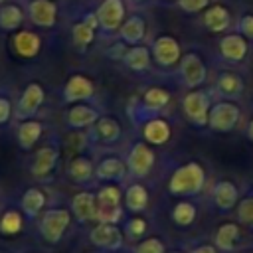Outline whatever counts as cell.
<instances>
[{
	"label": "cell",
	"instance_id": "cell-17",
	"mask_svg": "<svg viewBox=\"0 0 253 253\" xmlns=\"http://www.w3.org/2000/svg\"><path fill=\"white\" fill-rule=\"evenodd\" d=\"M128 168L126 162L121 160L119 156H105L97 166H95V178L103 182H121L125 180Z\"/></svg>",
	"mask_w": 253,
	"mask_h": 253
},
{
	"label": "cell",
	"instance_id": "cell-24",
	"mask_svg": "<svg viewBox=\"0 0 253 253\" xmlns=\"http://www.w3.org/2000/svg\"><path fill=\"white\" fill-rule=\"evenodd\" d=\"M142 136L150 144H164L170 138V125L164 119H148L142 126Z\"/></svg>",
	"mask_w": 253,
	"mask_h": 253
},
{
	"label": "cell",
	"instance_id": "cell-46",
	"mask_svg": "<svg viewBox=\"0 0 253 253\" xmlns=\"http://www.w3.org/2000/svg\"><path fill=\"white\" fill-rule=\"evenodd\" d=\"M2 4H6V0H0V6H2Z\"/></svg>",
	"mask_w": 253,
	"mask_h": 253
},
{
	"label": "cell",
	"instance_id": "cell-27",
	"mask_svg": "<svg viewBox=\"0 0 253 253\" xmlns=\"http://www.w3.org/2000/svg\"><path fill=\"white\" fill-rule=\"evenodd\" d=\"M22 227H24V211L22 210L10 208L0 215V233L2 235H6V237L18 235L22 231Z\"/></svg>",
	"mask_w": 253,
	"mask_h": 253
},
{
	"label": "cell",
	"instance_id": "cell-18",
	"mask_svg": "<svg viewBox=\"0 0 253 253\" xmlns=\"http://www.w3.org/2000/svg\"><path fill=\"white\" fill-rule=\"evenodd\" d=\"M45 208V192L40 186H30L20 198V210L26 217H38Z\"/></svg>",
	"mask_w": 253,
	"mask_h": 253
},
{
	"label": "cell",
	"instance_id": "cell-22",
	"mask_svg": "<svg viewBox=\"0 0 253 253\" xmlns=\"http://www.w3.org/2000/svg\"><path fill=\"white\" fill-rule=\"evenodd\" d=\"M150 57H152V53H150V49L146 47V45H130L126 51H125V55H123V63L130 69V71H136V73H140V71H146L148 67H150Z\"/></svg>",
	"mask_w": 253,
	"mask_h": 253
},
{
	"label": "cell",
	"instance_id": "cell-4",
	"mask_svg": "<svg viewBox=\"0 0 253 253\" xmlns=\"http://www.w3.org/2000/svg\"><path fill=\"white\" fill-rule=\"evenodd\" d=\"M43 101H45V89L40 83H36V81L28 83L26 89L18 97V103L14 107V117L18 121L32 119L40 111V107L43 105Z\"/></svg>",
	"mask_w": 253,
	"mask_h": 253
},
{
	"label": "cell",
	"instance_id": "cell-7",
	"mask_svg": "<svg viewBox=\"0 0 253 253\" xmlns=\"http://www.w3.org/2000/svg\"><path fill=\"white\" fill-rule=\"evenodd\" d=\"M95 95V85L93 81L83 75V73H75L67 79L65 87H63V93H61V99L63 103H83V101H91Z\"/></svg>",
	"mask_w": 253,
	"mask_h": 253
},
{
	"label": "cell",
	"instance_id": "cell-42",
	"mask_svg": "<svg viewBox=\"0 0 253 253\" xmlns=\"http://www.w3.org/2000/svg\"><path fill=\"white\" fill-rule=\"evenodd\" d=\"M243 32H245L249 38H253V16H247V18L243 20Z\"/></svg>",
	"mask_w": 253,
	"mask_h": 253
},
{
	"label": "cell",
	"instance_id": "cell-11",
	"mask_svg": "<svg viewBox=\"0 0 253 253\" xmlns=\"http://www.w3.org/2000/svg\"><path fill=\"white\" fill-rule=\"evenodd\" d=\"M123 134V128H121V123L115 119V117H99V121L91 126V140L99 142V144H115Z\"/></svg>",
	"mask_w": 253,
	"mask_h": 253
},
{
	"label": "cell",
	"instance_id": "cell-29",
	"mask_svg": "<svg viewBox=\"0 0 253 253\" xmlns=\"http://www.w3.org/2000/svg\"><path fill=\"white\" fill-rule=\"evenodd\" d=\"M71 40H73V45H75L77 49H85V47H89V45L93 43V40H95V28L89 26L85 20H81V22H77V24L71 28Z\"/></svg>",
	"mask_w": 253,
	"mask_h": 253
},
{
	"label": "cell",
	"instance_id": "cell-30",
	"mask_svg": "<svg viewBox=\"0 0 253 253\" xmlns=\"http://www.w3.org/2000/svg\"><path fill=\"white\" fill-rule=\"evenodd\" d=\"M204 22L211 32H221L223 28H227L229 24V14L225 8L221 6H211L206 14H204Z\"/></svg>",
	"mask_w": 253,
	"mask_h": 253
},
{
	"label": "cell",
	"instance_id": "cell-6",
	"mask_svg": "<svg viewBox=\"0 0 253 253\" xmlns=\"http://www.w3.org/2000/svg\"><path fill=\"white\" fill-rule=\"evenodd\" d=\"M95 14L99 18V30L115 34L125 22V0H101Z\"/></svg>",
	"mask_w": 253,
	"mask_h": 253
},
{
	"label": "cell",
	"instance_id": "cell-3",
	"mask_svg": "<svg viewBox=\"0 0 253 253\" xmlns=\"http://www.w3.org/2000/svg\"><path fill=\"white\" fill-rule=\"evenodd\" d=\"M89 241H91L93 247H97L101 251L117 253L125 245V233L121 231V227L117 223H101V221H97V225L89 231Z\"/></svg>",
	"mask_w": 253,
	"mask_h": 253
},
{
	"label": "cell",
	"instance_id": "cell-44",
	"mask_svg": "<svg viewBox=\"0 0 253 253\" xmlns=\"http://www.w3.org/2000/svg\"><path fill=\"white\" fill-rule=\"evenodd\" d=\"M249 134H251V138H253V123L249 125Z\"/></svg>",
	"mask_w": 253,
	"mask_h": 253
},
{
	"label": "cell",
	"instance_id": "cell-14",
	"mask_svg": "<svg viewBox=\"0 0 253 253\" xmlns=\"http://www.w3.org/2000/svg\"><path fill=\"white\" fill-rule=\"evenodd\" d=\"M182 107H184L186 117L196 125H204L208 121V117H210V113H208L210 111V103H208L206 93H202V91H190L184 97Z\"/></svg>",
	"mask_w": 253,
	"mask_h": 253
},
{
	"label": "cell",
	"instance_id": "cell-47",
	"mask_svg": "<svg viewBox=\"0 0 253 253\" xmlns=\"http://www.w3.org/2000/svg\"><path fill=\"white\" fill-rule=\"evenodd\" d=\"M87 253H95V251H87Z\"/></svg>",
	"mask_w": 253,
	"mask_h": 253
},
{
	"label": "cell",
	"instance_id": "cell-48",
	"mask_svg": "<svg viewBox=\"0 0 253 253\" xmlns=\"http://www.w3.org/2000/svg\"><path fill=\"white\" fill-rule=\"evenodd\" d=\"M172 253H180V251H172Z\"/></svg>",
	"mask_w": 253,
	"mask_h": 253
},
{
	"label": "cell",
	"instance_id": "cell-19",
	"mask_svg": "<svg viewBox=\"0 0 253 253\" xmlns=\"http://www.w3.org/2000/svg\"><path fill=\"white\" fill-rule=\"evenodd\" d=\"M146 36V22L140 16H130L123 22V26L119 28V38L123 43L128 45H138Z\"/></svg>",
	"mask_w": 253,
	"mask_h": 253
},
{
	"label": "cell",
	"instance_id": "cell-34",
	"mask_svg": "<svg viewBox=\"0 0 253 253\" xmlns=\"http://www.w3.org/2000/svg\"><path fill=\"white\" fill-rule=\"evenodd\" d=\"M213 196H215V202L219 208H229L235 202V188L229 182H221V184H217Z\"/></svg>",
	"mask_w": 253,
	"mask_h": 253
},
{
	"label": "cell",
	"instance_id": "cell-10",
	"mask_svg": "<svg viewBox=\"0 0 253 253\" xmlns=\"http://www.w3.org/2000/svg\"><path fill=\"white\" fill-rule=\"evenodd\" d=\"M97 196L93 192H77L73 198H71V204H69V210L73 213V217L79 221V223H89L97 217Z\"/></svg>",
	"mask_w": 253,
	"mask_h": 253
},
{
	"label": "cell",
	"instance_id": "cell-21",
	"mask_svg": "<svg viewBox=\"0 0 253 253\" xmlns=\"http://www.w3.org/2000/svg\"><path fill=\"white\" fill-rule=\"evenodd\" d=\"M67 176L75 184H89L95 178V164L89 156H75L67 164Z\"/></svg>",
	"mask_w": 253,
	"mask_h": 253
},
{
	"label": "cell",
	"instance_id": "cell-40",
	"mask_svg": "<svg viewBox=\"0 0 253 253\" xmlns=\"http://www.w3.org/2000/svg\"><path fill=\"white\" fill-rule=\"evenodd\" d=\"M239 219L245 221V223H253V198L245 200L239 206Z\"/></svg>",
	"mask_w": 253,
	"mask_h": 253
},
{
	"label": "cell",
	"instance_id": "cell-49",
	"mask_svg": "<svg viewBox=\"0 0 253 253\" xmlns=\"http://www.w3.org/2000/svg\"><path fill=\"white\" fill-rule=\"evenodd\" d=\"M0 253H6V251H0Z\"/></svg>",
	"mask_w": 253,
	"mask_h": 253
},
{
	"label": "cell",
	"instance_id": "cell-8",
	"mask_svg": "<svg viewBox=\"0 0 253 253\" xmlns=\"http://www.w3.org/2000/svg\"><path fill=\"white\" fill-rule=\"evenodd\" d=\"M59 156H61L59 154V148L53 146V144H43L42 148H38L34 152V156H32V162H30L32 176H36V178L49 176L55 170V166L59 162Z\"/></svg>",
	"mask_w": 253,
	"mask_h": 253
},
{
	"label": "cell",
	"instance_id": "cell-28",
	"mask_svg": "<svg viewBox=\"0 0 253 253\" xmlns=\"http://www.w3.org/2000/svg\"><path fill=\"white\" fill-rule=\"evenodd\" d=\"M95 196H97L99 208H117V206H123V200H125L121 188L113 182H107L105 186H101Z\"/></svg>",
	"mask_w": 253,
	"mask_h": 253
},
{
	"label": "cell",
	"instance_id": "cell-26",
	"mask_svg": "<svg viewBox=\"0 0 253 253\" xmlns=\"http://www.w3.org/2000/svg\"><path fill=\"white\" fill-rule=\"evenodd\" d=\"M24 10L18 4H2L0 6V30L2 32H18L24 24Z\"/></svg>",
	"mask_w": 253,
	"mask_h": 253
},
{
	"label": "cell",
	"instance_id": "cell-5",
	"mask_svg": "<svg viewBox=\"0 0 253 253\" xmlns=\"http://www.w3.org/2000/svg\"><path fill=\"white\" fill-rule=\"evenodd\" d=\"M125 162L132 178H144L154 166V152L146 142H134L128 148Z\"/></svg>",
	"mask_w": 253,
	"mask_h": 253
},
{
	"label": "cell",
	"instance_id": "cell-36",
	"mask_svg": "<svg viewBox=\"0 0 253 253\" xmlns=\"http://www.w3.org/2000/svg\"><path fill=\"white\" fill-rule=\"evenodd\" d=\"M125 213V206H117V208H97V217L95 221L101 223H119L123 219Z\"/></svg>",
	"mask_w": 253,
	"mask_h": 253
},
{
	"label": "cell",
	"instance_id": "cell-35",
	"mask_svg": "<svg viewBox=\"0 0 253 253\" xmlns=\"http://www.w3.org/2000/svg\"><path fill=\"white\" fill-rule=\"evenodd\" d=\"M125 233L128 239H140L146 233V219L140 215H132L125 223Z\"/></svg>",
	"mask_w": 253,
	"mask_h": 253
},
{
	"label": "cell",
	"instance_id": "cell-2",
	"mask_svg": "<svg viewBox=\"0 0 253 253\" xmlns=\"http://www.w3.org/2000/svg\"><path fill=\"white\" fill-rule=\"evenodd\" d=\"M204 180H206V176H204L202 166L196 162H188L172 174V178L168 182V190L176 196H192L202 190Z\"/></svg>",
	"mask_w": 253,
	"mask_h": 253
},
{
	"label": "cell",
	"instance_id": "cell-9",
	"mask_svg": "<svg viewBox=\"0 0 253 253\" xmlns=\"http://www.w3.org/2000/svg\"><path fill=\"white\" fill-rule=\"evenodd\" d=\"M26 16L38 28H53L57 22V6L53 0H30Z\"/></svg>",
	"mask_w": 253,
	"mask_h": 253
},
{
	"label": "cell",
	"instance_id": "cell-43",
	"mask_svg": "<svg viewBox=\"0 0 253 253\" xmlns=\"http://www.w3.org/2000/svg\"><path fill=\"white\" fill-rule=\"evenodd\" d=\"M192 253H215V251H213V247H211V245H202V247L194 249Z\"/></svg>",
	"mask_w": 253,
	"mask_h": 253
},
{
	"label": "cell",
	"instance_id": "cell-39",
	"mask_svg": "<svg viewBox=\"0 0 253 253\" xmlns=\"http://www.w3.org/2000/svg\"><path fill=\"white\" fill-rule=\"evenodd\" d=\"M219 87H221V91H223V93L233 95V93H237V91H239L241 81H239L235 75H223V77L219 79Z\"/></svg>",
	"mask_w": 253,
	"mask_h": 253
},
{
	"label": "cell",
	"instance_id": "cell-38",
	"mask_svg": "<svg viewBox=\"0 0 253 253\" xmlns=\"http://www.w3.org/2000/svg\"><path fill=\"white\" fill-rule=\"evenodd\" d=\"M12 115H14V105H12V101H10L8 97L0 95V126L8 125L10 119H12Z\"/></svg>",
	"mask_w": 253,
	"mask_h": 253
},
{
	"label": "cell",
	"instance_id": "cell-45",
	"mask_svg": "<svg viewBox=\"0 0 253 253\" xmlns=\"http://www.w3.org/2000/svg\"><path fill=\"white\" fill-rule=\"evenodd\" d=\"M128 2H132V4H140V2H144V0H128Z\"/></svg>",
	"mask_w": 253,
	"mask_h": 253
},
{
	"label": "cell",
	"instance_id": "cell-41",
	"mask_svg": "<svg viewBox=\"0 0 253 253\" xmlns=\"http://www.w3.org/2000/svg\"><path fill=\"white\" fill-rule=\"evenodd\" d=\"M208 0H178V6L184 10V12H198L202 8H206Z\"/></svg>",
	"mask_w": 253,
	"mask_h": 253
},
{
	"label": "cell",
	"instance_id": "cell-32",
	"mask_svg": "<svg viewBox=\"0 0 253 253\" xmlns=\"http://www.w3.org/2000/svg\"><path fill=\"white\" fill-rule=\"evenodd\" d=\"M196 217V208L190 202H178L172 210V219L178 225H190Z\"/></svg>",
	"mask_w": 253,
	"mask_h": 253
},
{
	"label": "cell",
	"instance_id": "cell-23",
	"mask_svg": "<svg viewBox=\"0 0 253 253\" xmlns=\"http://www.w3.org/2000/svg\"><path fill=\"white\" fill-rule=\"evenodd\" d=\"M235 119H237V109L233 105H227V103L215 105L211 109L210 117H208L211 128H215V130H227V128H231L235 125Z\"/></svg>",
	"mask_w": 253,
	"mask_h": 253
},
{
	"label": "cell",
	"instance_id": "cell-16",
	"mask_svg": "<svg viewBox=\"0 0 253 253\" xmlns=\"http://www.w3.org/2000/svg\"><path fill=\"white\" fill-rule=\"evenodd\" d=\"M42 134H43V123L36 119H26V121H20L16 128V142L22 150L30 152L38 144Z\"/></svg>",
	"mask_w": 253,
	"mask_h": 253
},
{
	"label": "cell",
	"instance_id": "cell-13",
	"mask_svg": "<svg viewBox=\"0 0 253 253\" xmlns=\"http://www.w3.org/2000/svg\"><path fill=\"white\" fill-rule=\"evenodd\" d=\"M101 113L91 107V105H85V103H75L67 109L65 113V121L71 128L75 130H81V128H91L97 121H99Z\"/></svg>",
	"mask_w": 253,
	"mask_h": 253
},
{
	"label": "cell",
	"instance_id": "cell-31",
	"mask_svg": "<svg viewBox=\"0 0 253 253\" xmlns=\"http://www.w3.org/2000/svg\"><path fill=\"white\" fill-rule=\"evenodd\" d=\"M245 49H247L245 42L237 36H229L221 42V53L229 59H241L245 55Z\"/></svg>",
	"mask_w": 253,
	"mask_h": 253
},
{
	"label": "cell",
	"instance_id": "cell-25",
	"mask_svg": "<svg viewBox=\"0 0 253 253\" xmlns=\"http://www.w3.org/2000/svg\"><path fill=\"white\" fill-rule=\"evenodd\" d=\"M148 206V192L142 184L134 182L130 186H126L125 190V208L130 211V213H140L144 211Z\"/></svg>",
	"mask_w": 253,
	"mask_h": 253
},
{
	"label": "cell",
	"instance_id": "cell-1",
	"mask_svg": "<svg viewBox=\"0 0 253 253\" xmlns=\"http://www.w3.org/2000/svg\"><path fill=\"white\" fill-rule=\"evenodd\" d=\"M71 217H73L71 210H65V208H49L42 211L40 225H38L42 239L49 245L59 243L71 225Z\"/></svg>",
	"mask_w": 253,
	"mask_h": 253
},
{
	"label": "cell",
	"instance_id": "cell-20",
	"mask_svg": "<svg viewBox=\"0 0 253 253\" xmlns=\"http://www.w3.org/2000/svg\"><path fill=\"white\" fill-rule=\"evenodd\" d=\"M180 73H182V79L188 87H198L204 77H206V69H204V63L200 61L198 55L194 53H188L182 57V63H180Z\"/></svg>",
	"mask_w": 253,
	"mask_h": 253
},
{
	"label": "cell",
	"instance_id": "cell-37",
	"mask_svg": "<svg viewBox=\"0 0 253 253\" xmlns=\"http://www.w3.org/2000/svg\"><path fill=\"white\" fill-rule=\"evenodd\" d=\"M132 253H166V249L158 237H148V239H142L140 243H136Z\"/></svg>",
	"mask_w": 253,
	"mask_h": 253
},
{
	"label": "cell",
	"instance_id": "cell-33",
	"mask_svg": "<svg viewBox=\"0 0 253 253\" xmlns=\"http://www.w3.org/2000/svg\"><path fill=\"white\" fill-rule=\"evenodd\" d=\"M239 231L233 223H227V225H221L217 235H215V245H219L221 249H233L235 247V239H237Z\"/></svg>",
	"mask_w": 253,
	"mask_h": 253
},
{
	"label": "cell",
	"instance_id": "cell-15",
	"mask_svg": "<svg viewBox=\"0 0 253 253\" xmlns=\"http://www.w3.org/2000/svg\"><path fill=\"white\" fill-rule=\"evenodd\" d=\"M152 57L158 65L170 67L180 59V45L170 36H160L152 43Z\"/></svg>",
	"mask_w": 253,
	"mask_h": 253
},
{
	"label": "cell",
	"instance_id": "cell-12",
	"mask_svg": "<svg viewBox=\"0 0 253 253\" xmlns=\"http://www.w3.org/2000/svg\"><path fill=\"white\" fill-rule=\"evenodd\" d=\"M42 49V40L36 32L30 30H18L12 36V51L22 57V59H32L40 53Z\"/></svg>",
	"mask_w": 253,
	"mask_h": 253
}]
</instances>
